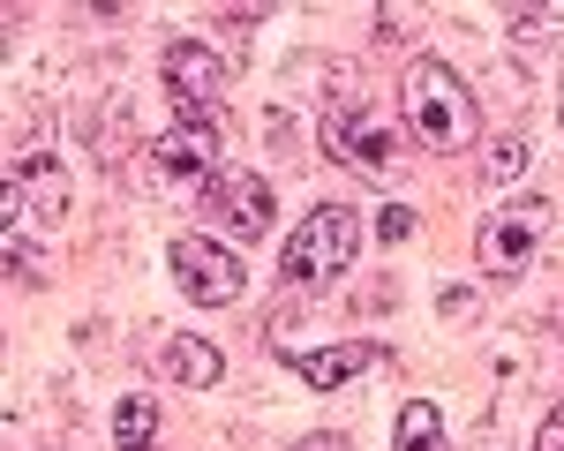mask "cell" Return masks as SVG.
I'll return each mask as SVG.
<instances>
[{"mask_svg":"<svg viewBox=\"0 0 564 451\" xmlns=\"http://www.w3.org/2000/svg\"><path fill=\"white\" fill-rule=\"evenodd\" d=\"M377 233H384V241H406V233H414V211H406V204H384Z\"/></svg>","mask_w":564,"mask_h":451,"instance_id":"9a60e30c","label":"cell"},{"mask_svg":"<svg viewBox=\"0 0 564 451\" xmlns=\"http://www.w3.org/2000/svg\"><path fill=\"white\" fill-rule=\"evenodd\" d=\"M196 204L212 211V226L226 241H263V233H271V180L249 174V166H218Z\"/></svg>","mask_w":564,"mask_h":451,"instance_id":"5b68a950","label":"cell"},{"mask_svg":"<svg viewBox=\"0 0 564 451\" xmlns=\"http://www.w3.org/2000/svg\"><path fill=\"white\" fill-rule=\"evenodd\" d=\"M166 376L204 392V384H218V376H226V354H218L212 339H196V331H174V339H166Z\"/></svg>","mask_w":564,"mask_h":451,"instance_id":"8fae6325","label":"cell"},{"mask_svg":"<svg viewBox=\"0 0 564 451\" xmlns=\"http://www.w3.org/2000/svg\"><path fill=\"white\" fill-rule=\"evenodd\" d=\"M520 166H527V135H497L489 158H481V174H489V180H512Z\"/></svg>","mask_w":564,"mask_h":451,"instance_id":"5bb4252c","label":"cell"},{"mask_svg":"<svg viewBox=\"0 0 564 451\" xmlns=\"http://www.w3.org/2000/svg\"><path fill=\"white\" fill-rule=\"evenodd\" d=\"M354 256H361V211H354V204H316V211L286 233L279 278H286V286H332V278H347Z\"/></svg>","mask_w":564,"mask_h":451,"instance_id":"7a4b0ae2","label":"cell"},{"mask_svg":"<svg viewBox=\"0 0 564 451\" xmlns=\"http://www.w3.org/2000/svg\"><path fill=\"white\" fill-rule=\"evenodd\" d=\"M391 451H452V437H444V414H436L430 399H406V414H399V437H391Z\"/></svg>","mask_w":564,"mask_h":451,"instance_id":"7c38bea8","label":"cell"},{"mask_svg":"<svg viewBox=\"0 0 564 451\" xmlns=\"http://www.w3.org/2000/svg\"><path fill=\"white\" fill-rule=\"evenodd\" d=\"M542 226H550V204H505V211H489L475 233V256L489 278H512V271H527V256H534V241H542Z\"/></svg>","mask_w":564,"mask_h":451,"instance_id":"ba28073f","label":"cell"},{"mask_svg":"<svg viewBox=\"0 0 564 451\" xmlns=\"http://www.w3.org/2000/svg\"><path fill=\"white\" fill-rule=\"evenodd\" d=\"M324 151L361 180H406V135H391L377 113H361L354 98H332V113H324Z\"/></svg>","mask_w":564,"mask_h":451,"instance_id":"3957f363","label":"cell"},{"mask_svg":"<svg viewBox=\"0 0 564 451\" xmlns=\"http://www.w3.org/2000/svg\"><path fill=\"white\" fill-rule=\"evenodd\" d=\"M557 113H564V76H557Z\"/></svg>","mask_w":564,"mask_h":451,"instance_id":"ac0fdd59","label":"cell"},{"mask_svg":"<svg viewBox=\"0 0 564 451\" xmlns=\"http://www.w3.org/2000/svg\"><path fill=\"white\" fill-rule=\"evenodd\" d=\"M286 361L302 369L316 392H339L347 376H361V369H377L384 361V346H369V339H347V346H316V354H302V346H286Z\"/></svg>","mask_w":564,"mask_h":451,"instance_id":"30bf717a","label":"cell"},{"mask_svg":"<svg viewBox=\"0 0 564 451\" xmlns=\"http://www.w3.org/2000/svg\"><path fill=\"white\" fill-rule=\"evenodd\" d=\"M159 444V406L143 399H121V414H113V451H151Z\"/></svg>","mask_w":564,"mask_h":451,"instance_id":"4fadbf2b","label":"cell"},{"mask_svg":"<svg viewBox=\"0 0 564 451\" xmlns=\"http://www.w3.org/2000/svg\"><path fill=\"white\" fill-rule=\"evenodd\" d=\"M218 174V121L212 113H181V129L151 135L143 151V180L151 188H204Z\"/></svg>","mask_w":564,"mask_h":451,"instance_id":"277c9868","label":"cell"},{"mask_svg":"<svg viewBox=\"0 0 564 451\" xmlns=\"http://www.w3.org/2000/svg\"><path fill=\"white\" fill-rule=\"evenodd\" d=\"M166 264H174V286L196 309L241 301V256H226V241H212V233H181L174 249H166Z\"/></svg>","mask_w":564,"mask_h":451,"instance_id":"8992f818","label":"cell"},{"mask_svg":"<svg viewBox=\"0 0 564 451\" xmlns=\"http://www.w3.org/2000/svg\"><path fill=\"white\" fill-rule=\"evenodd\" d=\"M294 451H354V444H347V437H339V429H316V437H302V444H294Z\"/></svg>","mask_w":564,"mask_h":451,"instance_id":"e0dca14e","label":"cell"},{"mask_svg":"<svg viewBox=\"0 0 564 451\" xmlns=\"http://www.w3.org/2000/svg\"><path fill=\"white\" fill-rule=\"evenodd\" d=\"M159 76H166V98H174L181 113H212L218 98H226V84H234L226 53H212V45H196V38H174V45H166Z\"/></svg>","mask_w":564,"mask_h":451,"instance_id":"52a82bcc","label":"cell"},{"mask_svg":"<svg viewBox=\"0 0 564 451\" xmlns=\"http://www.w3.org/2000/svg\"><path fill=\"white\" fill-rule=\"evenodd\" d=\"M399 106H406V129L422 135L430 151H467L481 135V106L475 90L459 84L444 61H406V76H399Z\"/></svg>","mask_w":564,"mask_h":451,"instance_id":"6da1fadb","label":"cell"},{"mask_svg":"<svg viewBox=\"0 0 564 451\" xmlns=\"http://www.w3.org/2000/svg\"><path fill=\"white\" fill-rule=\"evenodd\" d=\"M534 451H564V399H557V414L542 421V437H534Z\"/></svg>","mask_w":564,"mask_h":451,"instance_id":"2e32d148","label":"cell"},{"mask_svg":"<svg viewBox=\"0 0 564 451\" xmlns=\"http://www.w3.org/2000/svg\"><path fill=\"white\" fill-rule=\"evenodd\" d=\"M61 211H68V174L53 158H15V174H8V226H23V219L61 226Z\"/></svg>","mask_w":564,"mask_h":451,"instance_id":"9c48e42d","label":"cell"}]
</instances>
